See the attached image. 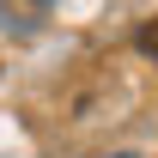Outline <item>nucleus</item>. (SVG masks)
Listing matches in <instances>:
<instances>
[{
    "instance_id": "nucleus-1",
    "label": "nucleus",
    "mask_w": 158,
    "mask_h": 158,
    "mask_svg": "<svg viewBox=\"0 0 158 158\" xmlns=\"http://www.w3.org/2000/svg\"><path fill=\"white\" fill-rule=\"evenodd\" d=\"M134 49H140V55H158V19H152V24H140V37H134Z\"/></svg>"
}]
</instances>
